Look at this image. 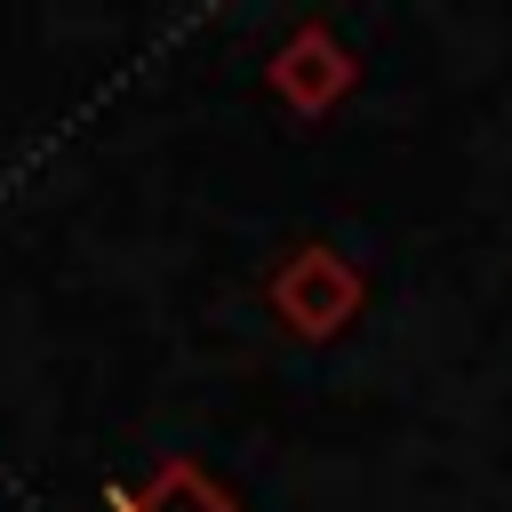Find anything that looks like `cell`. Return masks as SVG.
Segmentation results:
<instances>
[{
    "instance_id": "cell-1",
    "label": "cell",
    "mask_w": 512,
    "mask_h": 512,
    "mask_svg": "<svg viewBox=\"0 0 512 512\" xmlns=\"http://www.w3.org/2000/svg\"><path fill=\"white\" fill-rule=\"evenodd\" d=\"M264 304H272V320H280L288 336L328 344V336H344V328L360 320V304H368V272H360L344 248H328V240H296V248L272 264Z\"/></svg>"
},
{
    "instance_id": "cell-2",
    "label": "cell",
    "mask_w": 512,
    "mask_h": 512,
    "mask_svg": "<svg viewBox=\"0 0 512 512\" xmlns=\"http://www.w3.org/2000/svg\"><path fill=\"white\" fill-rule=\"evenodd\" d=\"M264 88L296 112V120H328L352 88H360V56L328 32V24H296L280 48H272V64H264Z\"/></svg>"
},
{
    "instance_id": "cell-3",
    "label": "cell",
    "mask_w": 512,
    "mask_h": 512,
    "mask_svg": "<svg viewBox=\"0 0 512 512\" xmlns=\"http://www.w3.org/2000/svg\"><path fill=\"white\" fill-rule=\"evenodd\" d=\"M112 512H240V504H232V496H224L192 456H168L160 472H144L136 488H120V496H112Z\"/></svg>"
}]
</instances>
